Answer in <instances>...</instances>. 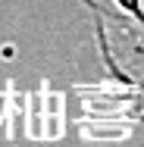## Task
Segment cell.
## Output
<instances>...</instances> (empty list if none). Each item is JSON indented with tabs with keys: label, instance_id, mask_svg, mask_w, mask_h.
Returning a JSON list of instances; mask_svg holds the SVG:
<instances>
[{
	"label": "cell",
	"instance_id": "2",
	"mask_svg": "<svg viewBox=\"0 0 144 147\" xmlns=\"http://www.w3.org/2000/svg\"><path fill=\"white\" fill-rule=\"evenodd\" d=\"M85 3H88V6H91V9H97V3H94V0H85Z\"/></svg>",
	"mask_w": 144,
	"mask_h": 147
},
{
	"label": "cell",
	"instance_id": "1",
	"mask_svg": "<svg viewBox=\"0 0 144 147\" xmlns=\"http://www.w3.org/2000/svg\"><path fill=\"white\" fill-rule=\"evenodd\" d=\"M113 3L122 9V13H128V16L141 19V0H113Z\"/></svg>",
	"mask_w": 144,
	"mask_h": 147
}]
</instances>
